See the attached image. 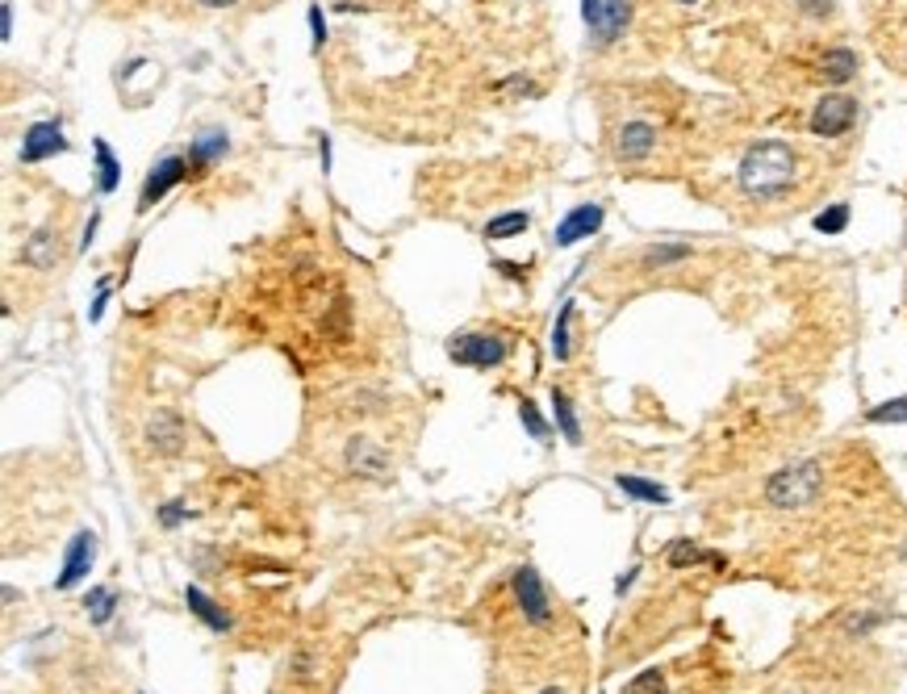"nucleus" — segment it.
I'll return each mask as SVG.
<instances>
[{
	"label": "nucleus",
	"instance_id": "58836bf2",
	"mask_svg": "<svg viewBox=\"0 0 907 694\" xmlns=\"http://www.w3.org/2000/svg\"><path fill=\"white\" fill-rule=\"evenodd\" d=\"M197 5H205V9H230V5H239V0H197Z\"/></svg>",
	"mask_w": 907,
	"mask_h": 694
},
{
	"label": "nucleus",
	"instance_id": "f257e3e1",
	"mask_svg": "<svg viewBox=\"0 0 907 694\" xmlns=\"http://www.w3.org/2000/svg\"><path fill=\"white\" fill-rule=\"evenodd\" d=\"M795 168L799 159L786 143L778 138H765V143H753L740 159V189L765 201V197H778L790 189V180H795Z\"/></svg>",
	"mask_w": 907,
	"mask_h": 694
},
{
	"label": "nucleus",
	"instance_id": "f8f14e48",
	"mask_svg": "<svg viewBox=\"0 0 907 694\" xmlns=\"http://www.w3.org/2000/svg\"><path fill=\"white\" fill-rule=\"evenodd\" d=\"M653 147H657V130L648 122H627L615 138V155L623 164H640V159L653 155Z\"/></svg>",
	"mask_w": 907,
	"mask_h": 694
},
{
	"label": "nucleus",
	"instance_id": "dca6fc26",
	"mask_svg": "<svg viewBox=\"0 0 907 694\" xmlns=\"http://www.w3.org/2000/svg\"><path fill=\"white\" fill-rule=\"evenodd\" d=\"M226 147H230L226 130L209 126V130H201V134L193 138V143H189V164H193V168H209L214 159H222V155H226Z\"/></svg>",
	"mask_w": 907,
	"mask_h": 694
},
{
	"label": "nucleus",
	"instance_id": "4c0bfd02",
	"mask_svg": "<svg viewBox=\"0 0 907 694\" xmlns=\"http://www.w3.org/2000/svg\"><path fill=\"white\" fill-rule=\"evenodd\" d=\"M636 573H640V569H636V565H632V569H627V573H623V577H619V582H615V594H619V598H623V594H627V590H632V582H636Z\"/></svg>",
	"mask_w": 907,
	"mask_h": 694
},
{
	"label": "nucleus",
	"instance_id": "a19ab883",
	"mask_svg": "<svg viewBox=\"0 0 907 694\" xmlns=\"http://www.w3.org/2000/svg\"><path fill=\"white\" fill-rule=\"evenodd\" d=\"M678 5H699V0H678Z\"/></svg>",
	"mask_w": 907,
	"mask_h": 694
},
{
	"label": "nucleus",
	"instance_id": "f3484780",
	"mask_svg": "<svg viewBox=\"0 0 907 694\" xmlns=\"http://www.w3.org/2000/svg\"><path fill=\"white\" fill-rule=\"evenodd\" d=\"M627 21H632V5H627V0H602V21H598V30H594V42L598 46H611L627 30Z\"/></svg>",
	"mask_w": 907,
	"mask_h": 694
},
{
	"label": "nucleus",
	"instance_id": "7ed1b4c3",
	"mask_svg": "<svg viewBox=\"0 0 907 694\" xmlns=\"http://www.w3.org/2000/svg\"><path fill=\"white\" fill-rule=\"evenodd\" d=\"M506 339L498 335H481V331H460L448 339V356L456 364H469V368H498L506 360Z\"/></svg>",
	"mask_w": 907,
	"mask_h": 694
},
{
	"label": "nucleus",
	"instance_id": "2f4dec72",
	"mask_svg": "<svg viewBox=\"0 0 907 694\" xmlns=\"http://www.w3.org/2000/svg\"><path fill=\"white\" fill-rule=\"evenodd\" d=\"M105 306H109V281H101V289H97V297H92V306H88V318H92V322H101V314H105Z\"/></svg>",
	"mask_w": 907,
	"mask_h": 694
},
{
	"label": "nucleus",
	"instance_id": "bb28decb",
	"mask_svg": "<svg viewBox=\"0 0 907 694\" xmlns=\"http://www.w3.org/2000/svg\"><path fill=\"white\" fill-rule=\"evenodd\" d=\"M870 423H907V398H895V402H882L866 414Z\"/></svg>",
	"mask_w": 907,
	"mask_h": 694
},
{
	"label": "nucleus",
	"instance_id": "c756f323",
	"mask_svg": "<svg viewBox=\"0 0 907 694\" xmlns=\"http://www.w3.org/2000/svg\"><path fill=\"white\" fill-rule=\"evenodd\" d=\"M310 42H314V51H322V46H327V13H322V5L314 0L310 5Z\"/></svg>",
	"mask_w": 907,
	"mask_h": 694
},
{
	"label": "nucleus",
	"instance_id": "20e7f679",
	"mask_svg": "<svg viewBox=\"0 0 907 694\" xmlns=\"http://www.w3.org/2000/svg\"><path fill=\"white\" fill-rule=\"evenodd\" d=\"M63 151H72V143H67V134H63V122L59 118H42V122L26 126L17 155H21V164H42V159L63 155Z\"/></svg>",
	"mask_w": 907,
	"mask_h": 694
},
{
	"label": "nucleus",
	"instance_id": "5701e85b",
	"mask_svg": "<svg viewBox=\"0 0 907 694\" xmlns=\"http://www.w3.org/2000/svg\"><path fill=\"white\" fill-rule=\"evenodd\" d=\"M552 414H556V427H561L565 435V444H581V423H577V414H573V402H569V393L565 389H552Z\"/></svg>",
	"mask_w": 907,
	"mask_h": 694
},
{
	"label": "nucleus",
	"instance_id": "e433bc0d",
	"mask_svg": "<svg viewBox=\"0 0 907 694\" xmlns=\"http://www.w3.org/2000/svg\"><path fill=\"white\" fill-rule=\"evenodd\" d=\"M494 268H498L502 276H515V281H523V276H527V268H519V264H510V260H494Z\"/></svg>",
	"mask_w": 907,
	"mask_h": 694
},
{
	"label": "nucleus",
	"instance_id": "423d86ee",
	"mask_svg": "<svg viewBox=\"0 0 907 694\" xmlns=\"http://www.w3.org/2000/svg\"><path fill=\"white\" fill-rule=\"evenodd\" d=\"M853 122H857V101L845 97V92H828V97L816 105V113H811V134L841 138L845 130H853Z\"/></svg>",
	"mask_w": 907,
	"mask_h": 694
},
{
	"label": "nucleus",
	"instance_id": "0eeeda50",
	"mask_svg": "<svg viewBox=\"0 0 907 694\" xmlns=\"http://www.w3.org/2000/svg\"><path fill=\"white\" fill-rule=\"evenodd\" d=\"M515 598H519V611L527 615V623H536V628H548V623H552V603H548L544 577L531 565H523L515 573Z\"/></svg>",
	"mask_w": 907,
	"mask_h": 694
},
{
	"label": "nucleus",
	"instance_id": "9d476101",
	"mask_svg": "<svg viewBox=\"0 0 907 694\" xmlns=\"http://www.w3.org/2000/svg\"><path fill=\"white\" fill-rule=\"evenodd\" d=\"M602 218H607V210L602 205H577V210H569L561 218V226H556V247H573L581 239H590L602 230Z\"/></svg>",
	"mask_w": 907,
	"mask_h": 694
},
{
	"label": "nucleus",
	"instance_id": "6e6552de",
	"mask_svg": "<svg viewBox=\"0 0 907 694\" xmlns=\"http://www.w3.org/2000/svg\"><path fill=\"white\" fill-rule=\"evenodd\" d=\"M92 565H97V536H92V531H76L72 544H67L63 569H59V577H55V590H72V586H80L84 577L92 573Z\"/></svg>",
	"mask_w": 907,
	"mask_h": 694
},
{
	"label": "nucleus",
	"instance_id": "9b49d317",
	"mask_svg": "<svg viewBox=\"0 0 907 694\" xmlns=\"http://www.w3.org/2000/svg\"><path fill=\"white\" fill-rule=\"evenodd\" d=\"M147 448L159 452V456L184 452V423H180V414H172V410H155L151 414V423H147Z\"/></svg>",
	"mask_w": 907,
	"mask_h": 694
},
{
	"label": "nucleus",
	"instance_id": "6ab92c4d",
	"mask_svg": "<svg viewBox=\"0 0 907 694\" xmlns=\"http://www.w3.org/2000/svg\"><path fill=\"white\" fill-rule=\"evenodd\" d=\"M573 318H577V306L573 302H561V310H556V322H552V356L561 360V364L573 356Z\"/></svg>",
	"mask_w": 907,
	"mask_h": 694
},
{
	"label": "nucleus",
	"instance_id": "f704fd0d",
	"mask_svg": "<svg viewBox=\"0 0 907 694\" xmlns=\"http://www.w3.org/2000/svg\"><path fill=\"white\" fill-rule=\"evenodd\" d=\"M97 226H101V214H92V218H88V226H84V235H80V251H88V247H92V239H97Z\"/></svg>",
	"mask_w": 907,
	"mask_h": 694
},
{
	"label": "nucleus",
	"instance_id": "39448f33",
	"mask_svg": "<svg viewBox=\"0 0 907 694\" xmlns=\"http://www.w3.org/2000/svg\"><path fill=\"white\" fill-rule=\"evenodd\" d=\"M189 168L193 164L184 155H164V159H159V164L147 172V180H143V193H138V214H147L151 205H159L176 189V184L189 180Z\"/></svg>",
	"mask_w": 907,
	"mask_h": 694
},
{
	"label": "nucleus",
	"instance_id": "f03ea898",
	"mask_svg": "<svg viewBox=\"0 0 907 694\" xmlns=\"http://www.w3.org/2000/svg\"><path fill=\"white\" fill-rule=\"evenodd\" d=\"M824 490V469L820 460H795V465L778 469L770 481H765V502L774 506V511H803L820 498Z\"/></svg>",
	"mask_w": 907,
	"mask_h": 694
},
{
	"label": "nucleus",
	"instance_id": "ddd939ff",
	"mask_svg": "<svg viewBox=\"0 0 907 694\" xmlns=\"http://www.w3.org/2000/svg\"><path fill=\"white\" fill-rule=\"evenodd\" d=\"M21 264H26V268H38V272L55 268V264H59V230H55V226H38L34 235L21 243Z\"/></svg>",
	"mask_w": 907,
	"mask_h": 694
},
{
	"label": "nucleus",
	"instance_id": "4be33fe9",
	"mask_svg": "<svg viewBox=\"0 0 907 694\" xmlns=\"http://www.w3.org/2000/svg\"><path fill=\"white\" fill-rule=\"evenodd\" d=\"M84 607H88V615H92V623H97V628H105V623L118 615V607H122V598L113 594L109 586H92L88 594H84Z\"/></svg>",
	"mask_w": 907,
	"mask_h": 694
},
{
	"label": "nucleus",
	"instance_id": "393cba45",
	"mask_svg": "<svg viewBox=\"0 0 907 694\" xmlns=\"http://www.w3.org/2000/svg\"><path fill=\"white\" fill-rule=\"evenodd\" d=\"M678 260H690V247H686V243H661V247H653V251L644 256V264H648V268L678 264Z\"/></svg>",
	"mask_w": 907,
	"mask_h": 694
},
{
	"label": "nucleus",
	"instance_id": "ea45409f",
	"mask_svg": "<svg viewBox=\"0 0 907 694\" xmlns=\"http://www.w3.org/2000/svg\"><path fill=\"white\" fill-rule=\"evenodd\" d=\"M540 694H565V690H561V686H544Z\"/></svg>",
	"mask_w": 907,
	"mask_h": 694
},
{
	"label": "nucleus",
	"instance_id": "4468645a",
	"mask_svg": "<svg viewBox=\"0 0 907 694\" xmlns=\"http://www.w3.org/2000/svg\"><path fill=\"white\" fill-rule=\"evenodd\" d=\"M184 603H189V611L205 623L209 632H230V628H235V619L226 615V607L214 603V598H209L201 586H184Z\"/></svg>",
	"mask_w": 907,
	"mask_h": 694
},
{
	"label": "nucleus",
	"instance_id": "a878e982",
	"mask_svg": "<svg viewBox=\"0 0 907 694\" xmlns=\"http://www.w3.org/2000/svg\"><path fill=\"white\" fill-rule=\"evenodd\" d=\"M849 226V205H828V210L816 218V230L820 235H841Z\"/></svg>",
	"mask_w": 907,
	"mask_h": 694
},
{
	"label": "nucleus",
	"instance_id": "c9c22d12",
	"mask_svg": "<svg viewBox=\"0 0 907 694\" xmlns=\"http://www.w3.org/2000/svg\"><path fill=\"white\" fill-rule=\"evenodd\" d=\"M318 164H322V176L331 172V138H327V134L318 138Z\"/></svg>",
	"mask_w": 907,
	"mask_h": 694
},
{
	"label": "nucleus",
	"instance_id": "aec40b11",
	"mask_svg": "<svg viewBox=\"0 0 907 694\" xmlns=\"http://www.w3.org/2000/svg\"><path fill=\"white\" fill-rule=\"evenodd\" d=\"M615 485L627 494V498H636V502H653V506H665L669 502V490L657 481H648V477H636V473H619Z\"/></svg>",
	"mask_w": 907,
	"mask_h": 694
},
{
	"label": "nucleus",
	"instance_id": "2eb2a0df",
	"mask_svg": "<svg viewBox=\"0 0 907 694\" xmlns=\"http://www.w3.org/2000/svg\"><path fill=\"white\" fill-rule=\"evenodd\" d=\"M857 76V55L849 51V46H828L824 59H820V80L832 84V88H841Z\"/></svg>",
	"mask_w": 907,
	"mask_h": 694
},
{
	"label": "nucleus",
	"instance_id": "cd10ccee",
	"mask_svg": "<svg viewBox=\"0 0 907 694\" xmlns=\"http://www.w3.org/2000/svg\"><path fill=\"white\" fill-rule=\"evenodd\" d=\"M519 419H523V427H527L531 439H548V423L540 419V410H536V402H531V398L519 402Z\"/></svg>",
	"mask_w": 907,
	"mask_h": 694
},
{
	"label": "nucleus",
	"instance_id": "a211bd4d",
	"mask_svg": "<svg viewBox=\"0 0 907 694\" xmlns=\"http://www.w3.org/2000/svg\"><path fill=\"white\" fill-rule=\"evenodd\" d=\"M92 159H97V193L109 197V193L122 184V164H118V155H113V147L105 143V138H92Z\"/></svg>",
	"mask_w": 907,
	"mask_h": 694
},
{
	"label": "nucleus",
	"instance_id": "473e14b6",
	"mask_svg": "<svg viewBox=\"0 0 907 694\" xmlns=\"http://www.w3.org/2000/svg\"><path fill=\"white\" fill-rule=\"evenodd\" d=\"M581 17H586V26H590V34H594L598 21H602V0H581Z\"/></svg>",
	"mask_w": 907,
	"mask_h": 694
},
{
	"label": "nucleus",
	"instance_id": "7c9ffc66",
	"mask_svg": "<svg viewBox=\"0 0 907 694\" xmlns=\"http://www.w3.org/2000/svg\"><path fill=\"white\" fill-rule=\"evenodd\" d=\"M665 686H661V674H657V669H653V674H640L632 686H627L623 694H661Z\"/></svg>",
	"mask_w": 907,
	"mask_h": 694
},
{
	"label": "nucleus",
	"instance_id": "b1692460",
	"mask_svg": "<svg viewBox=\"0 0 907 694\" xmlns=\"http://www.w3.org/2000/svg\"><path fill=\"white\" fill-rule=\"evenodd\" d=\"M527 226H531L527 210H510V214H502L494 222H485V239H515V235H523Z\"/></svg>",
	"mask_w": 907,
	"mask_h": 694
},
{
	"label": "nucleus",
	"instance_id": "1a4fd4ad",
	"mask_svg": "<svg viewBox=\"0 0 907 694\" xmlns=\"http://www.w3.org/2000/svg\"><path fill=\"white\" fill-rule=\"evenodd\" d=\"M347 469L364 481H389L393 460L381 444H372V439H352V444H347Z\"/></svg>",
	"mask_w": 907,
	"mask_h": 694
},
{
	"label": "nucleus",
	"instance_id": "412c9836",
	"mask_svg": "<svg viewBox=\"0 0 907 694\" xmlns=\"http://www.w3.org/2000/svg\"><path fill=\"white\" fill-rule=\"evenodd\" d=\"M669 565L673 569H686V565H715V569H724V557H715V552L690 544V540H673L669 544Z\"/></svg>",
	"mask_w": 907,
	"mask_h": 694
},
{
	"label": "nucleus",
	"instance_id": "72a5a7b5",
	"mask_svg": "<svg viewBox=\"0 0 907 694\" xmlns=\"http://www.w3.org/2000/svg\"><path fill=\"white\" fill-rule=\"evenodd\" d=\"M0 38H13V5H9V0H5V5H0Z\"/></svg>",
	"mask_w": 907,
	"mask_h": 694
},
{
	"label": "nucleus",
	"instance_id": "c85d7f7f",
	"mask_svg": "<svg viewBox=\"0 0 907 694\" xmlns=\"http://www.w3.org/2000/svg\"><path fill=\"white\" fill-rule=\"evenodd\" d=\"M155 515H159V527H168V531H172V527H180L184 519H189V506H184L180 498H172V502H164V506H159Z\"/></svg>",
	"mask_w": 907,
	"mask_h": 694
}]
</instances>
